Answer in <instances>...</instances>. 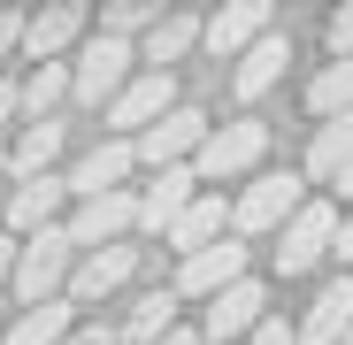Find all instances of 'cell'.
Segmentation results:
<instances>
[{
    "label": "cell",
    "mask_w": 353,
    "mask_h": 345,
    "mask_svg": "<svg viewBox=\"0 0 353 345\" xmlns=\"http://www.w3.org/2000/svg\"><path fill=\"white\" fill-rule=\"evenodd\" d=\"M62 230H70V246H85V253L123 246L131 230H139V192H100V200H77V215H70Z\"/></svg>",
    "instance_id": "6"
},
{
    "label": "cell",
    "mask_w": 353,
    "mask_h": 345,
    "mask_svg": "<svg viewBox=\"0 0 353 345\" xmlns=\"http://www.w3.org/2000/svg\"><path fill=\"white\" fill-rule=\"evenodd\" d=\"M345 169H353V115H330L307 146V185H338Z\"/></svg>",
    "instance_id": "19"
},
{
    "label": "cell",
    "mask_w": 353,
    "mask_h": 345,
    "mask_svg": "<svg viewBox=\"0 0 353 345\" xmlns=\"http://www.w3.org/2000/svg\"><path fill=\"white\" fill-rule=\"evenodd\" d=\"M338 192H345V200H353V169H345V177H338Z\"/></svg>",
    "instance_id": "35"
},
{
    "label": "cell",
    "mask_w": 353,
    "mask_h": 345,
    "mask_svg": "<svg viewBox=\"0 0 353 345\" xmlns=\"http://www.w3.org/2000/svg\"><path fill=\"white\" fill-rule=\"evenodd\" d=\"M269 154V123H254V115H239V123H215L208 146L192 154V177L200 185H223V177H246V169Z\"/></svg>",
    "instance_id": "3"
},
{
    "label": "cell",
    "mask_w": 353,
    "mask_h": 345,
    "mask_svg": "<svg viewBox=\"0 0 353 345\" xmlns=\"http://www.w3.org/2000/svg\"><path fill=\"white\" fill-rule=\"evenodd\" d=\"M230 284H246V246L239 238H223V246H208V253H192L176 269V300H215Z\"/></svg>",
    "instance_id": "11"
},
{
    "label": "cell",
    "mask_w": 353,
    "mask_h": 345,
    "mask_svg": "<svg viewBox=\"0 0 353 345\" xmlns=\"http://www.w3.org/2000/svg\"><path fill=\"white\" fill-rule=\"evenodd\" d=\"M77 246H70V230L54 222V230H39V238H23V253H16V276H8V292L23 300V307H46V300H62L70 292V261Z\"/></svg>",
    "instance_id": "1"
},
{
    "label": "cell",
    "mask_w": 353,
    "mask_h": 345,
    "mask_svg": "<svg viewBox=\"0 0 353 345\" xmlns=\"http://www.w3.org/2000/svg\"><path fill=\"white\" fill-rule=\"evenodd\" d=\"M192 200H200V177H192V161H185V169H161V177L139 192V230H169L176 215L192 207Z\"/></svg>",
    "instance_id": "16"
},
{
    "label": "cell",
    "mask_w": 353,
    "mask_h": 345,
    "mask_svg": "<svg viewBox=\"0 0 353 345\" xmlns=\"http://www.w3.org/2000/svg\"><path fill=\"white\" fill-rule=\"evenodd\" d=\"M345 337H353V276L323 284L315 307H307V322H300V345H345Z\"/></svg>",
    "instance_id": "17"
},
{
    "label": "cell",
    "mask_w": 353,
    "mask_h": 345,
    "mask_svg": "<svg viewBox=\"0 0 353 345\" xmlns=\"http://www.w3.org/2000/svg\"><path fill=\"white\" fill-rule=\"evenodd\" d=\"M345 345H353V337H345Z\"/></svg>",
    "instance_id": "38"
},
{
    "label": "cell",
    "mask_w": 353,
    "mask_h": 345,
    "mask_svg": "<svg viewBox=\"0 0 353 345\" xmlns=\"http://www.w3.org/2000/svg\"><path fill=\"white\" fill-rule=\"evenodd\" d=\"M161 345H208V337H200V330H185V322H176V330H169Z\"/></svg>",
    "instance_id": "33"
},
{
    "label": "cell",
    "mask_w": 353,
    "mask_h": 345,
    "mask_svg": "<svg viewBox=\"0 0 353 345\" xmlns=\"http://www.w3.org/2000/svg\"><path fill=\"white\" fill-rule=\"evenodd\" d=\"M54 154H62V123H23L8 146V177H54Z\"/></svg>",
    "instance_id": "21"
},
{
    "label": "cell",
    "mask_w": 353,
    "mask_h": 345,
    "mask_svg": "<svg viewBox=\"0 0 353 345\" xmlns=\"http://www.w3.org/2000/svg\"><path fill=\"white\" fill-rule=\"evenodd\" d=\"M254 345H300V330H284V315H269V322L254 330Z\"/></svg>",
    "instance_id": "28"
},
{
    "label": "cell",
    "mask_w": 353,
    "mask_h": 345,
    "mask_svg": "<svg viewBox=\"0 0 353 345\" xmlns=\"http://www.w3.org/2000/svg\"><path fill=\"white\" fill-rule=\"evenodd\" d=\"M62 177H16L8 192H0V230L8 238H39V230H54V215H62Z\"/></svg>",
    "instance_id": "8"
},
{
    "label": "cell",
    "mask_w": 353,
    "mask_h": 345,
    "mask_svg": "<svg viewBox=\"0 0 353 345\" xmlns=\"http://www.w3.org/2000/svg\"><path fill=\"white\" fill-rule=\"evenodd\" d=\"M0 185H8V154H0Z\"/></svg>",
    "instance_id": "36"
},
{
    "label": "cell",
    "mask_w": 353,
    "mask_h": 345,
    "mask_svg": "<svg viewBox=\"0 0 353 345\" xmlns=\"http://www.w3.org/2000/svg\"><path fill=\"white\" fill-rule=\"evenodd\" d=\"M16 46H23V16H8V8H0V62H8Z\"/></svg>",
    "instance_id": "30"
},
{
    "label": "cell",
    "mask_w": 353,
    "mask_h": 345,
    "mask_svg": "<svg viewBox=\"0 0 353 345\" xmlns=\"http://www.w3.org/2000/svg\"><path fill=\"white\" fill-rule=\"evenodd\" d=\"M300 207H307L300 200V177H254L239 192V207H230V230H239V238H261V230H284Z\"/></svg>",
    "instance_id": "7"
},
{
    "label": "cell",
    "mask_w": 353,
    "mask_h": 345,
    "mask_svg": "<svg viewBox=\"0 0 353 345\" xmlns=\"http://www.w3.org/2000/svg\"><path fill=\"white\" fill-rule=\"evenodd\" d=\"M62 92H70V62H39V70L23 77V115H31V123H46V107L62 100Z\"/></svg>",
    "instance_id": "26"
},
{
    "label": "cell",
    "mask_w": 353,
    "mask_h": 345,
    "mask_svg": "<svg viewBox=\"0 0 353 345\" xmlns=\"http://www.w3.org/2000/svg\"><path fill=\"white\" fill-rule=\"evenodd\" d=\"M16 115H23V85H8V77H0V131H8Z\"/></svg>",
    "instance_id": "29"
},
{
    "label": "cell",
    "mask_w": 353,
    "mask_h": 345,
    "mask_svg": "<svg viewBox=\"0 0 353 345\" xmlns=\"http://www.w3.org/2000/svg\"><path fill=\"white\" fill-rule=\"evenodd\" d=\"M254 39H269V0H230L200 23V46H215V54H246Z\"/></svg>",
    "instance_id": "14"
},
{
    "label": "cell",
    "mask_w": 353,
    "mask_h": 345,
    "mask_svg": "<svg viewBox=\"0 0 353 345\" xmlns=\"http://www.w3.org/2000/svg\"><path fill=\"white\" fill-rule=\"evenodd\" d=\"M70 330H77V307H70V300H46V307H23L0 345H62Z\"/></svg>",
    "instance_id": "20"
},
{
    "label": "cell",
    "mask_w": 353,
    "mask_h": 345,
    "mask_svg": "<svg viewBox=\"0 0 353 345\" xmlns=\"http://www.w3.org/2000/svg\"><path fill=\"white\" fill-rule=\"evenodd\" d=\"M323 253H338V207H330V200H307L300 215L276 230V269L300 276V269H315Z\"/></svg>",
    "instance_id": "4"
},
{
    "label": "cell",
    "mask_w": 353,
    "mask_h": 345,
    "mask_svg": "<svg viewBox=\"0 0 353 345\" xmlns=\"http://www.w3.org/2000/svg\"><path fill=\"white\" fill-rule=\"evenodd\" d=\"M307 100H315L323 123H330V115H353V54H345V62H330V70L307 85Z\"/></svg>",
    "instance_id": "25"
},
{
    "label": "cell",
    "mask_w": 353,
    "mask_h": 345,
    "mask_svg": "<svg viewBox=\"0 0 353 345\" xmlns=\"http://www.w3.org/2000/svg\"><path fill=\"white\" fill-rule=\"evenodd\" d=\"M16 253H23V238H8V230H0V284L16 276Z\"/></svg>",
    "instance_id": "32"
},
{
    "label": "cell",
    "mask_w": 353,
    "mask_h": 345,
    "mask_svg": "<svg viewBox=\"0 0 353 345\" xmlns=\"http://www.w3.org/2000/svg\"><path fill=\"white\" fill-rule=\"evenodd\" d=\"M284 62H292V46H284V31H269V39H254L246 54H239V92L246 100H261L276 77H284Z\"/></svg>",
    "instance_id": "22"
},
{
    "label": "cell",
    "mask_w": 353,
    "mask_h": 345,
    "mask_svg": "<svg viewBox=\"0 0 353 345\" xmlns=\"http://www.w3.org/2000/svg\"><path fill=\"white\" fill-rule=\"evenodd\" d=\"M169 330H176V292H146L131 307V322L115 330V345H161Z\"/></svg>",
    "instance_id": "23"
},
{
    "label": "cell",
    "mask_w": 353,
    "mask_h": 345,
    "mask_svg": "<svg viewBox=\"0 0 353 345\" xmlns=\"http://www.w3.org/2000/svg\"><path fill=\"white\" fill-rule=\"evenodd\" d=\"M169 107H176V85H169L161 70H139L123 92L108 100V123H115V138H139V131H154V123H161Z\"/></svg>",
    "instance_id": "9"
},
{
    "label": "cell",
    "mask_w": 353,
    "mask_h": 345,
    "mask_svg": "<svg viewBox=\"0 0 353 345\" xmlns=\"http://www.w3.org/2000/svg\"><path fill=\"white\" fill-rule=\"evenodd\" d=\"M85 39V8H39V16H23V54H31V70L39 62H62V54Z\"/></svg>",
    "instance_id": "15"
},
{
    "label": "cell",
    "mask_w": 353,
    "mask_h": 345,
    "mask_svg": "<svg viewBox=\"0 0 353 345\" xmlns=\"http://www.w3.org/2000/svg\"><path fill=\"white\" fill-rule=\"evenodd\" d=\"M131 62H139L131 39H123V31H100V39L77 46V62H70V92H77L85 107H100V100H115V92L131 85Z\"/></svg>",
    "instance_id": "2"
},
{
    "label": "cell",
    "mask_w": 353,
    "mask_h": 345,
    "mask_svg": "<svg viewBox=\"0 0 353 345\" xmlns=\"http://www.w3.org/2000/svg\"><path fill=\"white\" fill-rule=\"evenodd\" d=\"M261 322H269V292L246 276V284H230V292H215V300H208V315H200V337H208V345H230L239 330L254 337Z\"/></svg>",
    "instance_id": "10"
},
{
    "label": "cell",
    "mask_w": 353,
    "mask_h": 345,
    "mask_svg": "<svg viewBox=\"0 0 353 345\" xmlns=\"http://www.w3.org/2000/svg\"><path fill=\"white\" fill-rule=\"evenodd\" d=\"M131 169H139V146L131 138H100L77 169H70V192L77 200H100V192H123V177H131Z\"/></svg>",
    "instance_id": "13"
},
{
    "label": "cell",
    "mask_w": 353,
    "mask_h": 345,
    "mask_svg": "<svg viewBox=\"0 0 353 345\" xmlns=\"http://www.w3.org/2000/svg\"><path fill=\"white\" fill-rule=\"evenodd\" d=\"M223 222H230V215H223V200H215V192H200V200H192L185 215L169 222V246H176V253L192 261V253H208V246H223Z\"/></svg>",
    "instance_id": "18"
},
{
    "label": "cell",
    "mask_w": 353,
    "mask_h": 345,
    "mask_svg": "<svg viewBox=\"0 0 353 345\" xmlns=\"http://www.w3.org/2000/svg\"><path fill=\"white\" fill-rule=\"evenodd\" d=\"M131 269H139V246H100V253H85V261L70 269V307H100L108 292L131 284Z\"/></svg>",
    "instance_id": "12"
},
{
    "label": "cell",
    "mask_w": 353,
    "mask_h": 345,
    "mask_svg": "<svg viewBox=\"0 0 353 345\" xmlns=\"http://www.w3.org/2000/svg\"><path fill=\"white\" fill-rule=\"evenodd\" d=\"M192 46H200V23H192V16H161V23L146 31V62L169 77V62H176V54H192Z\"/></svg>",
    "instance_id": "24"
},
{
    "label": "cell",
    "mask_w": 353,
    "mask_h": 345,
    "mask_svg": "<svg viewBox=\"0 0 353 345\" xmlns=\"http://www.w3.org/2000/svg\"><path fill=\"white\" fill-rule=\"evenodd\" d=\"M330 54H338V62H345V54H353V0H345V8L330 16Z\"/></svg>",
    "instance_id": "27"
},
{
    "label": "cell",
    "mask_w": 353,
    "mask_h": 345,
    "mask_svg": "<svg viewBox=\"0 0 353 345\" xmlns=\"http://www.w3.org/2000/svg\"><path fill=\"white\" fill-rule=\"evenodd\" d=\"M338 253H345V261H353V215H345V222H338Z\"/></svg>",
    "instance_id": "34"
},
{
    "label": "cell",
    "mask_w": 353,
    "mask_h": 345,
    "mask_svg": "<svg viewBox=\"0 0 353 345\" xmlns=\"http://www.w3.org/2000/svg\"><path fill=\"white\" fill-rule=\"evenodd\" d=\"M0 337H8V330H0Z\"/></svg>",
    "instance_id": "37"
},
{
    "label": "cell",
    "mask_w": 353,
    "mask_h": 345,
    "mask_svg": "<svg viewBox=\"0 0 353 345\" xmlns=\"http://www.w3.org/2000/svg\"><path fill=\"white\" fill-rule=\"evenodd\" d=\"M62 345H115V330H108V322H85V330H70Z\"/></svg>",
    "instance_id": "31"
},
{
    "label": "cell",
    "mask_w": 353,
    "mask_h": 345,
    "mask_svg": "<svg viewBox=\"0 0 353 345\" xmlns=\"http://www.w3.org/2000/svg\"><path fill=\"white\" fill-rule=\"evenodd\" d=\"M208 131H215V123H208L200 107H169L161 123H154V131H139L131 146H139V161L161 177V169H185V154H200V146H208Z\"/></svg>",
    "instance_id": "5"
}]
</instances>
